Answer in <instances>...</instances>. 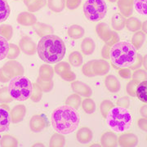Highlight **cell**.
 <instances>
[{"label": "cell", "mask_w": 147, "mask_h": 147, "mask_svg": "<svg viewBox=\"0 0 147 147\" xmlns=\"http://www.w3.org/2000/svg\"><path fill=\"white\" fill-rule=\"evenodd\" d=\"M66 52L63 40L57 35L42 37L37 44V53L40 59L47 64L61 61Z\"/></svg>", "instance_id": "1"}, {"label": "cell", "mask_w": 147, "mask_h": 147, "mask_svg": "<svg viewBox=\"0 0 147 147\" xmlns=\"http://www.w3.org/2000/svg\"><path fill=\"white\" fill-rule=\"evenodd\" d=\"M80 123V115L76 109L67 105L59 106L52 115L53 128L63 135H68L75 131Z\"/></svg>", "instance_id": "2"}, {"label": "cell", "mask_w": 147, "mask_h": 147, "mask_svg": "<svg viewBox=\"0 0 147 147\" xmlns=\"http://www.w3.org/2000/svg\"><path fill=\"white\" fill-rule=\"evenodd\" d=\"M137 49L131 42L119 41L110 47V63L115 69L130 68L137 57Z\"/></svg>", "instance_id": "3"}, {"label": "cell", "mask_w": 147, "mask_h": 147, "mask_svg": "<svg viewBox=\"0 0 147 147\" xmlns=\"http://www.w3.org/2000/svg\"><path fill=\"white\" fill-rule=\"evenodd\" d=\"M108 127L113 131L124 132L130 129L133 119L131 113L126 108L121 106H114L109 111L105 118Z\"/></svg>", "instance_id": "4"}, {"label": "cell", "mask_w": 147, "mask_h": 147, "mask_svg": "<svg viewBox=\"0 0 147 147\" xmlns=\"http://www.w3.org/2000/svg\"><path fill=\"white\" fill-rule=\"evenodd\" d=\"M7 88L13 100L24 101L30 98L33 91V84L28 78L20 75L11 79Z\"/></svg>", "instance_id": "5"}, {"label": "cell", "mask_w": 147, "mask_h": 147, "mask_svg": "<svg viewBox=\"0 0 147 147\" xmlns=\"http://www.w3.org/2000/svg\"><path fill=\"white\" fill-rule=\"evenodd\" d=\"M85 17L92 22L102 20L107 14V5L104 0H87L84 4Z\"/></svg>", "instance_id": "6"}, {"label": "cell", "mask_w": 147, "mask_h": 147, "mask_svg": "<svg viewBox=\"0 0 147 147\" xmlns=\"http://www.w3.org/2000/svg\"><path fill=\"white\" fill-rule=\"evenodd\" d=\"M91 62V68L94 76H103L106 74L109 73L110 69V63L104 59L99 60H92Z\"/></svg>", "instance_id": "7"}, {"label": "cell", "mask_w": 147, "mask_h": 147, "mask_svg": "<svg viewBox=\"0 0 147 147\" xmlns=\"http://www.w3.org/2000/svg\"><path fill=\"white\" fill-rule=\"evenodd\" d=\"M19 47L21 51L27 56L34 55L37 52V44L30 37L24 35L21 37L19 42Z\"/></svg>", "instance_id": "8"}, {"label": "cell", "mask_w": 147, "mask_h": 147, "mask_svg": "<svg viewBox=\"0 0 147 147\" xmlns=\"http://www.w3.org/2000/svg\"><path fill=\"white\" fill-rule=\"evenodd\" d=\"M49 126L48 120L44 115H35L30 121V130L34 132H39Z\"/></svg>", "instance_id": "9"}, {"label": "cell", "mask_w": 147, "mask_h": 147, "mask_svg": "<svg viewBox=\"0 0 147 147\" xmlns=\"http://www.w3.org/2000/svg\"><path fill=\"white\" fill-rule=\"evenodd\" d=\"M71 88L79 96L90 97L92 95V90L87 84L81 81H73L71 82Z\"/></svg>", "instance_id": "10"}, {"label": "cell", "mask_w": 147, "mask_h": 147, "mask_svg": "<svg viewBox=\"0 0 147 147\" xmlns=\"http://www.w3.org/2000/svg\"><path fill=\"white\" fill-rule=\"evenodd\" d=\"M138 144V137L131 132H125L118 137V145L123 147H134Z\"/></svg>", "instance_id": "11"}, {"label": "cell", "mask_w": 147, "mask_h": 147, "mask_svg": "<svg viewBox=\"0 0 147 147\" xmlns=\"http://www.w3.org/2000/svg\"><path fill=\"white\" fill-rule=\"evenodd\" d=\"M3 66L8 70V72L12 76V78L23 75L24 72H25V69L23 67V65L15 60H10V61H7Z\"/></svg>", "instance_id": "12"}, {"label": "cell", "mask_w": 147, "mask_h": 147, "mask_svg": "<svg viewBox=\"0 0 147 147\" xmlns=\"http://www.w3.org/2000/svg\"><path fill=\"white\" fill-rule=\"evenodd\" d=\"M26 114V108L24 105H16L10 111V116L11 123H19L23 121Z\"/></svg>", "instance_id": "13"}, {"label": "cell", "mask_w": 147, "mask_h": 147, "mask_svg": "<svg viewBox=\"0 0 147 147\" xmlns=\"http://www.w3.org/2000/svg\"><path fill=\"white\" fill-rule=\"evenodd\" d=\"M16 21L22 26H33L37 22V17L29 11H23L18 14Z\"/></svg>", "instance_id": "14"}, {"label": "cell", "mask_w": 147, "mask_h": 147, "mask_svg": "<svg viewBox=\"0 0 147 147\" xmlns=\"http://www.w3.org/2000/svg\"><path fill=\"white\" fill-rule=\"evenodd\" d=\"M117 2L121 15L124 17H130L133 12L134 0H118Z\"/></svg>", "instance_id": "15"}, {"label": "cell", "mask_w": 147, "mask_h": 147, "mask_svg": "<svg viewBox=\"0 0 147 147\" xmlns=\"http://www.w3.org/2000/svg\"><path fill=\"white\" fill-rule=\"evenodd\" d=\"M100 145L104 147H115L118 146V137L113 131H105L100 137Z\"/></svg>", "instance_id": "16"}, {"label": "cell", "mask_w": 147, "mask_h": 147, "mask_svg": "<svg viewBox=\"0 0 147 147\" xmlns=\"http://www.w3.org/2000/svg\"><path fill=\"white\" fill-rule=\"evenodd\" d=\"M76 138L79 143L87 144L89 143L93 138V133L92 130L88 127H82L77 131Z\"/></svg>", "instance_id": "17"}, {"label": "cell", "mask_w": 147, "mask_h": 147, "mask_svg": "<svg viewBox=\"0 0 147 147\" xmlns=\"http://www.w3.org/2000/svg\"><path fill=\"white\" fill-rule=\"evenodd\" d=\"M105 85L106 89L112 93H116L119 92L121 88L120 82L113 74H109L105 77Z\"/></svg>", "instance_id": "18"}, {"label": "cell", "mask_w": 147, "mask_h": 147, "mask_svg": "<svg viewBox=\"0 0 147 147\" xmlns=\"http://www.w3.org/2000/svg\"><path fill=\"white\" fill-rule=\"evenodd\" d=\"M96 33L97 36L105 43L111 36L112 30H110V27L108 26V25H106L104 22H100L96 26Z\"/></svg>", "instance_id": "19"}, {"label": "cell", "mask_w": 147, "mask_h": 147, "mask_svg": "<svg viewBox=\"0 0 147 147\" xmlns=\"http://www.w3.org/2000/svg\"><path fill=\"white\" fill-rule=\"evenodd\" d=\"M11 122V120L8 110L0 106V132H3L9 129Z\"/></svg>", "instance_id": "20"}, {"label": "cell", "mask_w": 147, "mask_h": 147, "mask_svg": "<svg viewBox=\"0 0 147 147\" xmlns=\"http://www.w3.org/2000/svg\"><path fill=\"white\" fill-rule=\"evenodd\" d=\"M33 28H34V31L37 33V34L41 38L53 34V33H54V29L53 27L51 26H48L45 23L36 22L33 26Z\"/></svg>", "instance_id": "21"}, {"label": "cell", "mask_w": 147, "mask_h": 147, "mask_svg": "<svg viewBox=\"0 0 147 147\" xmlns=\"http://www.w3.org/2000/svg\"><path fill=\"white\" fill-rule=\"evenodd\" d=\"M126 17L122 16L120 13H116L112 16V19H111L112 28L116 31L123 30L126 26Z\"/></svg>", "instance_id": "22"}, {"label": "cell", "mask_w": 147, "mask_h": 147, "mask_svg": "<svg viewBox=\"0 0 147 147\" xmlns=\"http://www.w3.org/2000/svg\"><path fill=\"white\" fill-rule=\"evenodd\" d=\"M30 12L38 11L47 4L46 0H23Z\"/></svg>", "instance_id": "23"}, {"label": "cell", "mask_w": 147, "mask_h": 147, "mask_svg": "<svg viewBox=\"0 0 147 147\" xmlns=\"http://www.w3.org/2000/svg\"><path fill=\"white\" fill-rule=\"evenodd\" d=\"M81 52L84 53V55L88 56L92 54L96 48V44L93 39L91 38H85L83 39L81 42Z\"/></svg>", "instance_id": "24"}, {"label": "cell", "mask_w": 147, "mask_h": 147, "mask_svg": "<svg viewBox=\"0 0 147 147\" xmlns=\"http://www.w3.org/2000/svg\"><path fill=\"white\" fill-rule=\"evenodd\" d=\"M84 29L79 25H72L67 30L68 36L72 39H79L84 35Z\"/></svg>", "instance_id": "25"}, {"label": "cell", "mask_w": 147, "mask_h": 147, "mask_svg": "<svg viewBox=\"0 0 147 147\" xmlns=\"http://www.w3.org/2000/svg\"><path fill=\"white\" fill-rule=\"evenodd\" d=\"M136 96L142 102L147 103V79L139 83L136 91Z\"/></svg>", "instance_id": "26"}, {"label": "cell", "mask_w": 147, "mask_h": 147, "mask_svg": "<svg viewBox=\"0 0 147 147\" xmlns=\"http://www.w3.org/2000/svg\"><path fill=\"white\" fill-rule=\"evenodd\" d=\"M54 74V69L47 65L44 64L39 67L38 70V77L42 79H53Z\"/></svg>", "instance_id": "27"}, {"label": "cell", "mask_w": 147, "mask_h": 147, "mask_svg": "<svg viewBox=\"0 0 147 147\" xmlns=\"http://www.w3.org/2000/svg\"><path fill=\"white\" fill-rule=\"evenodd\" d=\"M10 6L7 0H0V23L7 21L10 16Z\"/></svg>", "instance_id": "28"}, {"label": "cell", "mask_w": 147, "mask_h": 147, "mask_svg": "<svg viewBox=\"0 0 147 147\" xmlns=\"http://www.w3.org/2000/svg\"><path fill=\"white\" fill-rule=\"evenodd\" d=\"M142 23L140 20H138L136 17H128L126 20V27L127 29L131 32H137L142 30Z\"/></svg>", "instance_id": "29"}, {"label": "cell", "mask_w": 147, "mask_h": 147, "mask_svg": "<svg viewBox=\"0 0 147 147\" xmlns=\"http://www.w3.org/2000/svg\"><path fill=\"white\" fill-rule=\"evenodd\" d=\"M65 144V137L63 134L60 132L54 133L49 142V146L51 147H62Z\"/></svg>", "instance_id": "30"}, {"label": "cell", "mask_w": 147, "mask_h": 147, "mask_svg": "<svg viewBox=\"0 0 147 147\" xmlns=\"http://www.w3.org/2000/svg\"><path fill=\"white\" fill-rule=\"evenodd\" d=\"M145 40H146V34L139 30V31L135 32V34L131 38V44L137 50H138L142 47Z\"/></svg>", "instance_id": "31"}, {"label": "cell", "mask_w": 147, "mask_h": 147, "mask_svg": "<svg viewBox=\"0 0 147 147\" xmlns=\"http://www.w3.org/2000/svg\"><path fill=\"white\" fill-rule=\"evenodd\" d=\"M47 6L54 12H61L65 7V0H47Z\"/></svg>", "instance_id": "32"}, {"label": "cell", "mask_w": 147, "mask_h": 147, "mask_svg": "<svg viewBox=\"0 0 147 147\" xmlns=\"http://www.w3.org/2000/svg\"><path fill=\"white\" fill-rule=\"evenodd\" d=\"M19 144L18 140L15 137L8 134L3 135L0 139V146L3 147H15Z\"/></svg>", "instance_id": "33"}, {"label": "cell", "mask_w": 147, "mask_h": 147, "mask_svg": "<svg viewBox=\"0 0 147 147\" xmlns=\"http://www.w3.org/2000/svg\"><path fill=\"white\" fill-rule=\"evenodd\" d=\"M83 61H84L83 56L78 51L72 52L69 55V62L73 66H75V67L80 66L83 64Z\"/></svg>", "instance_id": "34"}, {"label": "cell", "mask_w": 147, "mask_h": 147, "mask_svg": "<svg viewBox=\"0 0 147 147\" xmlns=\"http://www.w3.org/2000/svg\"><path fill=\"white\" fill-rule=\"evenodd\" d=\"M9 42L4 37L0 35V61L4 60L7 57V54L9 52Z\"/></svg>", "instance_id": "35"}, {"label": "cell", "mask_w": 147, "mask_h": 147, "mask_svg": "<svg viewBox=\"0 0 147 147\" xmlns=\"http://www.w3.org/2000/svg\"><path fill=\"white\" fill-rule=\"evenodd\" d=\"M81 105H82L83 110L86 114H89V115L90 114H93L96 111V103H95L94 100L91 98H88V97L85 98L82 101Z\"/></svg>", "instance_id": "36"}, {"label": "cell", "mask_w": 147, "mask_h": 147, "mask_svg": "<svg viewBox=\"0 0 147 147\" xmlns=\"http://www.w3.org/2000/svg\"><path fill=\"white\" fill-rule=\"evenodd\" d=\"M81 103H82V100H81V98H80V96L79 94H77V93H74V94L69 96L66 100H65V105L71 106V107H73L76 110L79 109Z\"/></svg>", "instance_id": "37"}, {"label": "cell", "mask_w": 147, "mask_h": 147, "mask_svg": "<svg viewBox=\"0 0 147 147\" xmlns=\"http://www.w3.org/2000/svg\"><path fill=\"white\" fill-rule=\"evenodd\" d=\"M36 83L40 86L42 92H51L54 87V83H53V79H42L38 77L37 79Z\"/></svg>", "instance_id": "38"}, {"label": "cell", "mask_w": 147, "mask_h": 147, "mask_svg": "<svg viewBox=\"0 0 147 147\" xmlns=\"http://www.w3.org/2000/svg\"><path fill=\"white\" fill-rule=\"evenodd\" d=\"M42 90L40 88V86L37 83L33 84V91H32L31 96H30V100L33 102H38L42 99Z\"/></svg>", "instance_id": "39"}, {"label": "cell", "mask_w": 147, "mask_h": 147, "mask_svg": "<svg viewBox=\"0 0 147 147\" xmlns=\"http://www.w3.org/2000/svg\"><path fill=\"white\" fill-rule=\"evenodd\" d=\"M134 7L139 14L147 16V0H134Z\"/></svg>", "instance_id": "40"}, {"label": "cell", "mask_w": 147, "mask_h": 147, "mask_svg": "<svg viewBox=\"0 0 147 147\" xmlns=\"http://www.w3.org/2000/svg\"><path fill=\"white\" fill-rule=\"evenodd\" d=\"M115 105L113 104V102L110 100H104L101 101L100 105V111L101 115L104 118H106V116L108 115L109 111H110Z\"/></svg>", "instance_id": "41"}, {"label": "cell", "mask_w": 147, "mask_h": 147, "mask_svg": "<svg viewBox=\"0 0 147 147\" xmlns=\"http://www.w3.org/2000/svg\"><path fill=\"white\" fill-rule=\"evenodd\" d=\"M0 35L4 37L8 41L13 35V28L10 25H2L0 26Z\"/></svg>", "instance_id": "42"}, {"label": "cell", "mask_w": 147, "mask_h": 147, "mask_svg": "<svg viewBox=\"0 0 147 147\" xmlns=\"http://www.w3.org/2000/svg\"><path fill=\"white\" fill-rule=\"evenodd\" d=\"M13 98L11 96L10 93L8 92L7 87H3L0 88V103H5L8 104L11 102Z\"/></svg>", "instance_id": "43"}, {"label": "cell", "mask_w": 147, "mask_h": 147, "mask_svg": "<svg viewBox=\"0 0 147 147\" xmlns=\"http://www.w3.org/2000/svg\"><path fill=\"white\" fill-rule=\"evenodd\" d=\"M139 81H137L136 79H131L126 86V91L127 94L131 96L132 97L136 96V91H137V86L139 84Z\"/></svg>", "instance_id": "44"}, {"label": "cell", "mask_w": 147, "mask_h": 147, "mask_svg": "<svg viewBox=\"0 0 147 147\" xmlns=\"http://www.w3.org/2000/svg\"><path fill=\"white\" fill-rule=\"evenodd\" d=\"M69 69H70V65L66 61H60L54 67V71L57 74H59L60 76L61 74H63L65 72L69 70Z\"/></svg>", "instance_id": "45"}, {"label": "cell", "mask_w": 147, "mask_h": 147, "mask_svg": "<svg viewBox=\"0 0 147 147\" xmlns=\"http://www.w3.org/2000/svg\"><path fill=\"white\" fill-rule=\"evenodd\" d=\"M21 53V48L19 46H17L14 43H10L9 44V52L7 54V58L10 60L16 59L19 57Z\"/></svg>", "instance_id": "46"}, {"label": "cell", "mask_w": 147, "mask_h": 147, "mask_svg": "<svg viewBox=\"0 0 147 147\" xmlns=\"http://www.w3.org/2000/svg\"><path fill=\"white\" fill-rule=\"evenodd\" d=\"M131 77H132V79H136V80L139 81V82L146 80L147 71L146 69H135L134 73L131 74Z\"/></svg>", "instance_id": "47"}, {"label": "cell", "mask_w": 147, "mask_h": 147, "mask_svg": "<svg viewBox=\"0 0 147 147\" xmlns=\"http://www.w3.org/2000/svg\"><path fill=\"white\" fill-rule=\"evenodd\" d=\"M11 79H12V76L4 66L0 68V82L1 83H7Z\"/></svg>", "instance_id": "48"}, {"label": "cell", "mask_w": 147, "mask_h": 147, "mask_svg": "<svg viewBox=\"0 0 147 147\" xmlns=\"http://www.w3.org/2000/svg\"><path fill=\"white\" fill-rule=\"evenodd\" d=\"M82 72L84 74L85 76L88 77V78H92L94 77V74L92 73V70L91 68V62L88 61L87 63H85L82 67Z\"/></svg>", "instance_id": "49"}, {"label": "cell", "mask_w": 147, "mask_h": 147, "mask_svg": "<svg viewBox=\"0 0 147 147\" xmlns=\"http://www.w3.org/2000/svg\"><path fill=\"white\" fill-rule=\"evenodd\" d=\"M82 0H65V6L69 10L77 9L81 4Z\"/></svg>", "instance_id": "50"}, {"label": "cell", "mask_w": 147, "mask_h": 147, "mask_svg": "<svg viewBox=\"0 0 147 147\" xmlns=\"http://www.w3.org/2000/svg\"><path fill=\"white\" fill-rule=\"evenodd\" d=\"M61 77L64 80H65V81H68V82H73V81H74L75 79H76V74L74 73L71 69H69V70H68V71L65 72L63 74H61Z\"/></svg>", "instance_id": "51"}, {"label": "cell", "mask_w": 147, "mask_h": 147, "mask_svg": "<svg viewBox=\"0 0 147 147\" xmlns=\"http://www.w3.org/2000/svg\"><path fill=\"white\" fill-rule=\"evenodd\" d=\"M119 74L123 79H128L131 77V69L130 68L119 69Z\"/></svg>", "instance_id": "52"}, {"label": "cell", "mask_w": 147, "mask_h": 147, "mask_svg": "<svg viewBox=\"0 0 147 147\" xmlns=\"http://www.w3.org/2000/svg\"><path fill=\"white\" fill-rule=\"evenodd\" d=\"M119 42V34H118L115 31H113V30H112L111 36H110V38H109V40L105 42V44L108 45V46H110V47H112L113 45H115L116 42Z\"/></svg>", "instance_id": "53"}, {"label": "cell", "mask_w": 147, "mask_h": 147, "mask_svg": "<svg viewBox=\"0 0 147 147\" xmlns=\"http://www.w3.org/2000/svg\"><path fill=\"white\" fill-rule=\"evenodd\" d=\"M117 105L121 107H123V108H129V105H130V100L129 98L127 96H122L120 97L119 100H117Z\"/></svg>", "instance_id": "54"}, {"label": "cell", "mask_w": 147, "mask_h": 147, "mask_svg": "<svg viewBox=\"0 0 147 147\" xmlns=\"http://www.w3.org/2000/svg\"><path fill=\"white\" fill-rule=\"evenodd\" d=\"M137 126L142 131L147 132V119L146 118H141L137 121Z\"/></svg>", "instance_id": "55"}, {"label": "cell", "mask_w": 147, "mask_h": 147, "mask_svg": "<svg viewBox=\"0 0 147 147\" xmlns=\"http://www.w3.org/2000/svg\"><path fill=\"white\" fill-rule=\"evenodd\" d=\"M142 55H140V54H137V60H136L135 63L133 64L131 67H130V69H133V70H135V69H137L141 68V66H142Z\"/></svg>", "instance_id": "56"}, {"label": "cell", "mask_w": 147, "mask_h": 147, "mask_svg": "<svg viewBox=\"0 0 147 147\" xmlns=\"http://www.w3.org/2000/svg\"><path fill=\"white\" fill-rule=\"evenodd\" d=\"M110 46L105 44V46L103 47L102 50H101V56L104 59H110Z\"/></svg>", "instance_id": "57"}, {"label": "cell", "mask_w": 147, "mask_h": 147, "mask_svg": "<svg viewBox=\"0 0 147 147\" xmlns=\"http://www.w3.org/2000/svg\"><path fill=\"white\" fill-rule=\"evenodd\" d=\"M140 114L142 117L147 119V103L146 105H143L140 109Z\"/></svg>", "instance_id": "58"}, {"label": "cell", "mask_w": 147, "mask_h": 147, "mask_svg": "<svg viewBox=\"0 0 147 147\" xmlns=\"http://www.w3.org/2000/svg\"><path fill=\"white\" fill-rule=\"evenodd\" d=\"M142 66L147 71V54L142 57Z\"/></svg>", "instance_id": "59"}, {"label": "cell", "mask_w": 147, "mask_h": 147, "mask_svg": "<svg viewBox=\"0 0 147 147\" xmlns=\"http://www.w3.org/2000/svg\"><path fill=\"white\" fill-rule=\"evenodd\" d=\"M142 31L147 34V20L142 23Z\"/></svg>", "instance_id": "60"}, {"label": "cell", "mask_w": 147, "mask_h": 147, "mask_svg": "<svg viewBox=\"0 0 147 147\" xmlns=\"http://www.w3.org/2000/svg\"><path fill=\"white\" fill-rule=\"evenodd\" d=\"M33 147H34V146H42L43 147L44 146V145L42 144V143H35V144H34L33 146H32Z\"/></svg>", "instance_id": "61"}, {"label": "cell", "mask_w": 147, "mask_h": 147, "mask_svg": "<svg viewBox=\"0 0 147 147\" xmlns=\"http://www.w3.org/2000/svg\"><path fill=\"white\" fill-rule=\"evenodd\" d=\"M110 3H115V2H117L118 0H109Z\"/></svg>", "instance_id": "62"}, {"label": "cell", "mask_w": 147, "mask_h": 147, "mask_svg": "<svg viewBox=\"0 0 147 147\" xmlns=\"http://www.w3.org/2000/svg\"><path fill=\"white\" fill-rule=\"evenodd\" d=\"M14 1H19V0H14Z\"/></svg>", "instance_id": "63"}, {"label": "cell", "mask_w": 147, "mask_h": 147, "mask_svg": "<svg viewBox=\"0 0 147 147\" xmlns=\"http://www.w3.org/2000/svg\"><path fill=\"white\" fill-rule=\"evenodd\" d=\"M146 141H147V137H146Z\"/></svg>", "instance_id": "64"}]
</instances>
